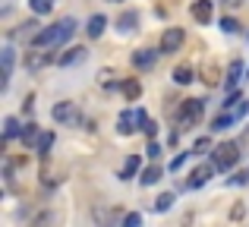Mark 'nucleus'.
Wrapping results in <instances>:
<instances>
[{
  "instance_id": "f257e3e1",
  "label": "nucleus",
  "mask_w": 249,
  "mask_h": 227,
  "mask_svg": "<svg viewBox=\"0 0 249 227\" xmlns=\"http://www.w3.org/2000/svg\"><path fill=\"white\" fill-rule=\"evenodd\" d=\"M76 32V19H60V22L48 25V29H41L35 35V48H60V44H67L70 38H73Z\"/></svg>"
},
{
  "instance_id": "f03ea898",
  "label": "nucleus",
  "mask_w": 249,
  "mask_h": 227,
  "mask_svg": "<svg viewBox=\"0 0 249 227\" xmlns=\"http://www.w3.org/2000/svg\"><path fill=\"white\" fill-rule=\"evenodd\" d=\"M202 114H205V101L202 98H186L180 105V111H177V120H180L183 129H193L196 123L202 120Z\"/></svg>"
},
{
  "instance_id": "7ed1b4c3",
  "label": "nucleus",
  "mask_w": 249,
  "mask_h": 227,
  "mask_svg": "<svg viewBox=\"0 0 249 227\" xmlns=\"http://www.w3.org/2000/svg\"><path fill=\"white\" fill-rule=\"evenodd\" d=\"M237 161H240V145H237V142H221V145H214L212 164L218 167V171H231Z\"/></svg>"
},
{
  "instance_id": "20e7f679",
  "label": "nucleus",
  "mask_w": 249,
  "mask_h": 227,
  "mask_svg": "<svg viewBox=\"0 0 249 227\" xmlns=\"http://www.w3.org/2000/svg\"><path fill=\"white\" fill-rule=\"evenodd\" d=\"M183 41H186V35H183V29L180 25H170V29L161 35V54H177V51L183 48Z\"/></svg>"
},
{
  "instance_id": "39448f33",
  "label": "nucleus",
  "mask_w": 249,
  "mask_h": 227,
  "mask_svg": "<svg viewBox=\"0 0 249 227\" xmlns=\"http://www.w3.org/2000/svg\"><path fill=\"white\" fill-rule=\"evenodd\" d=\"M51 117H54L57 123H76V117H79V111H76V101H57L54 111H51Z\"/></svg>"
},
{
  "instance_id": "423d86ee",
  "label": "nucleus",
  "mask_w": 249,
  "mask_h": 227,
  "mask_svg": "<svg viewBox=\"0 0 249 227\" xmlns=\"http://www.w3.org/2000/svg\"><path fill=\"white\" fill-rule=\"evenodd\" d=\"M155 63H158V54H155V51H148V48L133 51V67H136V70H142V73H152Z\"/></svg>"
},
{
  "instance_id": "0eeeda50",
  "label": "nucleus",
  "mask_w": 249,
  "mask_h": 227,
  "mask_svg": "<svg viewBox=\"0 0 249 227\" xmlns=\"http://www.w3.org/2000/svg\"><path fill=\"white\" fill-rule=\"evenodd\" d=\"M85 57H89V51L82 48V44H76V48H67L60 57H57V67H76V63H82Z\"/></svg>"
},
{
  "instance_id": "6e6552de",
  "label": "nucleus",
  "mask_w": 249,
  "mask_h": 227,
  "mask_svg": "<svg viewBox=\"0 0 249 227\" xmlns=\"http://www.w3.org/2000/svg\"><path fill=\"white\" fill-rule=\"evenodd\" d=\"M13 48H3L0 51V86L6 88V82H10V76H13Z\"/></svg>"
},
{
  "instance_id": "1a4fd4ad",
  "label": "nucleus",
  "mask_w": 249,
  "mask_h": 227,
  "mask_svg": "<svg viewBox=\"0 0 249 227\" xmlns=\"http://www.w3.org/2000/svg\"><path fill=\"white\" fill-rule=\"evenodd\" d=\"M212 174H214V164H202V167H196L193 171V177H189V186H205L208 180H212Z\"/></svg>"
},
{
  "instance_id": "9d476101",
  "label": "nucleus",
  "mask_w": 249,
  "mask_h": 227,
  "mask_svg": "<svg viewBox=\"0 0 249 227\" xmlns=\"http://www.w3.org/2000/svg\"><path fill=\"white\" fill-rule=\"evenodd\" d=\"M193 19L196 22H212V0H196L193 3Z\"/></svg>"
},
{
  "instance_id": "9b49d317",
  "label": "nucleus",
  "mask_w": 249,
  "mask_h": 227,
  "mask_svg": "<svg viewBox=\"0 0 249 227\" xmlns=\"http://www.w3.org/2000/svg\"><path fill=\"white\" fill-rule=\"evenodd\" d=\"M51 57H48V51H41V48H32L29 54H25V67L29 70H38V67H44Z\"/></svg>"
},
{
  "instance_id": "f8f14e48",
  "label": "nucleus",
  "mask_w": 249,
  "mask_h": 227,
  "mask_svg": "<svg viewBox=\"0 0 249 227\" xmlns=\"http://www.w3.org/2000/svg\"><path fill=\"white\" fill-rule=\"evenodd\" d=\"M104 29H107V19L101 16V13H95V16L89 19V25H85V32H89V38H101Z\"/></svg>"
},
{
  "instance_id": "ddd939ff",
  "label": "nucleus",
  "mask_w": 249,
  "mask_h": 227,
  "mask_svg": "<svg viewBox=\"0 0 249 227\" xmlns=\"http://www.w3.org/2000/svg\"><path fill=\"white\" fill-rule=\"evenodd\" d=\"M120 92H123V98H126V101H139V95H142L139 79H123L120 82Z\"/></svg>"
},
{
  "instance_id": "4468645a",
  "label": "nucleus",
  "mask_w": 249,
  "mask_h": 227,
  "mask_svg": "<svg viewBox=\"0 0 249 227\" xmlns=\"http://www.w3.org/2000/svg\"><path fill=\"white\" fill-rule=\"evenodd\" d=\"M240 73H243V63H240V60H231V67H227V76H224V86H227V88H237Z\"/></svg>"
},
{
  "instance_id": "2eb2a0df",
  "label": "nucleus",
  "mask_w": 249,
  "mask_h": 227,
  "mask_svg": "<svg viewBox=\"0 0 249 227\" xmlns=\"http://www.w3.org/2000/svg\"><path fill=\"white\" fill-rule=\"evenodd\" d=\"M136 123H139V129L148 136V139H155L158 126H155V120H148V114H145V111H136Z\"/></svg>"
},
{
  "instance_id": "dca6fc26",
  "label": "nucleus",
  "mask_w": 249,
  "mask_h": 227,
  "mask_svg": "<svg viewBox=\"0 0 249 227\" xmlns=\"http://www.w3.org/2000/svg\"><path fill=\"white\" fill-rule=\"evenodd\" d=\"M133 123H136V114H129V111H123V114H120V120H117V129H120V133H123V136H133V133H136V129H139V126H133Z\"/></svg>"
},
{
  "instance_id": "f3484780",
  "label": "nucleus",
  "mask_w": 249,
  "mask_h": 227,
  "mask_svg": "<svg viewBox=\"0 0 249 227\" xmlns=\"http://www.w3.org/2000/svg\"><path fill=\"white\" fill-rule=\"evenodd\" d=\"M199 76H202V82H205V86H218V82H221V70L214 67V63H205Z\"/></svg>"
},
{
  "instance_id": "a211bd4d",
  "label": "nucleus",
  "mask_w": 249,
  "mask_h": 227,
  "mask_svg": "<svg viewBox=\"0 0 249 227\" xmlns=\"http://www.w3.org/2000/svg\"><path fill=\"white\" fill-rule=\"evenodd\" d=\"M193 79H196V76H193V67H186V63H180V67L174 70V82H177V86H189Z\"/></svg>"
},
{
  "instance_id": "6ab92c4d",
  "label": "nucleus",
  "mask_w": 249,
  "mask_h": 227,
  "mask_svg": "<svg viewBox=\"0 0 249 227\" xmlns=\"http://www.w3.org/2000/svg\"><path fill=\"white\" fill-rule=\"evenodd\" d=\"M54 139H57V136H54V129H44V133H41V139H38V145H35V152H38V155H48L51 148H54Z\"/></svg>"
},
{
  "instance_id": "aec40b11",
  "label": "nucleus",
  "mask_w": 249,
  "mask_h": 227,
  "mask_svg": "<svg viewBox=\"0 0 249 227\" xmlns=\"http://www.w3.org/2000/svg\"><path fill=\"white\" fill-rule=\"evenodd\" d=\"M38 139H41L38 126H35V123H25V126H22V142H25V145H32V148H35V145H38Z\"/></svg>"
},
{
  "instance_id": "412c9836",
  "label": "nucleus",
  "mask_w": 249,
  "mask_h": 227,
  "mask_svg": "<svg viewBox=\"0 0 249 227\" xmlns=\"http://www.w3.org/2000/svg\"><path fill=\"white\" fill-rule=\"evenodd\" d=\"M158 180H161V167L152 164V167H145V171H142L139 183H142V186H152V183H158Z\"/></svg>"
},
{
  "instance_id": "4be33fe9",
  "label": "nucleus",
  "mask_w": 249,
  "mask_h": 227,
  "mask_svg": "<svg viewBox=\"0 0 249 227\" xmlns=\"http://www.w3.org/2000/svg\"><path fill=\"white\" fill-rule=\"evenodd\" d=\"M136 19H139L136 13H123V16L117 19V29H120L123 35H126V32H133V29H136Z\"/></svg>"
},
{
  "instance_id": "5701e85b",
  "label": "nucleus",
  "mask_w": 249,
  "mask_h": 227,
  "mask_svg": "<svg viewBox=\"0 0 249 227\" xmlns=\"http://www.w3.org/2000/svg\"><path fill=\"white\" fill-rule=\"evenodd\" d=\"M29 6H32V13H35V16H44V13L54 10V0H29Z\"/></svg>"
},
{
  "instance_id": "b1692460",
  "label": "nucleus",
  "mask_w": 249,
  "mask_h": 227,
  "mask_svg": "<svg viewBox=\"0 0 249 227\" xmlns=\"http://www.w3.org/2000/svg\"><path fill=\"white\" fill-rule=\"evenodd\" d=\"M3 136H6V139H13V136H22L16 117H6V120H3Z\"/></svg>"
},
{
  "instance_id": "393cba45",
  "label": "nucleus",
  "mask_w": 249,
  "mask_h": 227,
  "mask_svg": "<svg viewBox=\"0 0 249 227\" xmlns=\"http://www.w3.org/2000/svg\"><path fill=\"white\" fill-rule=\"evenodd\" d=\"M136 171H139V158H136V155H129L126 164H123V171H120V180H129Z\"/></svg>"
},
{
  "instance_id": "a878e982",
  "label": "nucleus",
  "mask_w": 249,
  "mask_h": 227,
  "mask_svg": "<svg viewBox=\"0 0 249 227\" xmlns=\"http://www.w3.org/2000/svg\"><path fill=\"white\" fill-rule=\"evenodd\" d=\"M170 205H174V192H161L158 202H155V211H167Z\"/></svg>"
},
{
  "instance_id": "bb28decb",
  "label": "nucleus",
  "mask_w": 249,
  "mask_h": 227,
  "mask_svg": "<svg viewBox=\"0 0 249 227\" xmlns=\"http://www.w3.org/2000/svg\"><path fill=\"white\" fill-rule=\"evenodd\" d=\"M233 120H237V117H233L231 111H227V114H221V117H218V120H214V123H212V129H227V126H231V123H233Z\"/></svg>"
},
{
  "instance_id": "cd10ccee",
  "label": "nucleus",
  "mask_w": 249,
  "mask_h": 227,
  "mask_svg": "<svg viewBox=\"0 0 249 227\" xmlns=\"http://www.w3.org/2000/svg\"><path fill=\"white\" fill-rule=\"evenodd\" d=\"M221 29H224L227 35H233V32L240 29V22H237V19H231V16H224V19H221Z\"/></svg>"
},
{
  "instance_id": "c85d7f7f",
  "label": "nucleus",
  "mask_w": 249,
  "mask_h": 227,
  "mask_svg": "<svg viewBox=\"0 0 249 227\" xmlns=\"http://www.w3.org/2000/svg\"><path fill=\"white\" fill-rule=\"evenodd\" d=\"M139 224H142V218L136 215V211H129V215H126V218L120 221V227H139Z\"/></svg>"
},
{
  "instance_id": "c756f323",
  "label": "nucleus",
  "mask_w": 249,
  "mask_h": 227,
  "mask_svg": "<svg viewBox=\"0 0 249 227\" xmlns=\"http://www.w3.org/2000/svg\"><path fill=\"white\" fill-rule=\"evenodd\" d=\"M183 164H186V152H183V155H177V158L170 161V171H180Z\"/></svg>"
},
{
  "instance_id": "7c9ffc66",
  "label": "nucleus",
  "mask_w": 249,
  "mask_h": 227,
  "mask_svg": "<svg viewBox=\"0 0 249 227\" xmlns=\"http://www.w3.org/2000/svg\"><path fill=\"white\" fill-rule=\"evenodd\" d=\"M208 148H212V142H208V139H199L193 152H196V155H202V152H208Z\"/></svg>"
},
{
  "instance_id": "2f4dec72",
  "label": "nucleus",
  "mask_w": 249,
  "mask_h": 227,
  "mask_svg": "<svg viewBox=\"0 0 249 227\" xmlns=\"http://www.w3.org/2000/svg\"><path fill=\"white\" fill-rule=\"evenodd\" d=\"M145 152L152 155V161H155V158H158V155H161V145H158V142L152 139V142H148V148H145Z\"/></svg>"
},
{
  "instance_id": "473e14b6",
  "label": "nucleus",
  "mask_w": 249,
  "mask_h": 227,
  "mask_svg": "<svg viewBox=\"0 0 249 227\" xmlns=\"http://www.w3.org/2000/svg\"><path fill=\"white\" fill-rule=\"evenodd\" d=\"M231 183H237V186H243V183H249V174H237V177H231Z\"/></svg>"
},
{
  "instance_id": "72a5a7b5",
  "label": "nucleus",
  "mask_w": 249,
  "mask_h": 227,
  "mask_svg": "<svg viewBox=\"0 0 249 227\" xmlns=\"http://www.w3.org/2000/svg\"><path fill=\"white\" fill-rule=\"evenodd\" d=\"M243 218V205H233V211H231V221H240Z\"/></svg>"
},
{
  "instance_id": "f704fd0d",
  "label": "nucleus",
  "mask_w": 249,
  "mask_h": 227,
  "mask_svg": "<svg viewBox=\"0 0 249 227\" xmlns=\"http://www.w3.org/2000/svg\"><path fill=\"white\" fill-rule=\"evenodd\" d=\"M110 3H120V0H110Z\"/></svg>"
}]
</instances>
